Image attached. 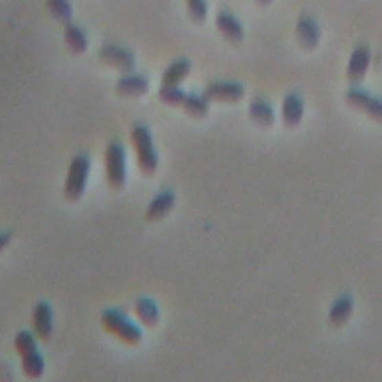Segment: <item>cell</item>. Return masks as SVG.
I'll return each instance as SVG.
<instances>
[{
  "mask_svg": "<svg viewBox=\"0 0 382 382\" xmlns=\"http://www.w3.org/2000/svg\"><path fill=\"white\" fill-rule=\"evenodd\" d=\"M245 90L239 82H211L206 87L203 95L207 100H215V102H239L244 98Z\"/></svg>",
  "mask_w": 382,
  "mask_h": 382,
  "instance_id": "obj_6",
  "label": "cell"
},
{
  "mask_svg": "<svg viewBox=\"0 0 382 382\" xmlns=\"http://www.w3.org/2000/svg\"><path fill=\"white\" fill-rule=\"evenodd\" d=\"M346 100L351 106L364 112L375 121L382 123V99L373 98L368 91L360 89H351L346 93Z\"/></svg>",
  "mask_w": 382,
  "mask_h": 382,
  "instance_id": "obj_5",
  "label": "cell"
},
{
  "mask_svg": "<svg viewBox=\"0 0 382 382\" xmlns=\"http://www.w3.org/2000/svg\"><path fill=\"white\" fill-rule=\"evenodd\" d=\"M188 12L191 20L194 23H203L207 15V3L206 0H187Z\"/></svg>",
  "mask_w": 382,
  "mask_h": 382,
  "instance_id": "obj_25",
  "label": "cell"
},
{
  "mask_svg": "<svg viewBox=\"0 0 382 382\" xmlns=\"http://www.w3.org/2000/svg\"><path fill=\"white\" fill-rule=\"evenodd\" d=\"M115 90L118 94L127 98H139L148 90V81L141 75H127L120 78Z\"/></svg>",
  "mask_w": 382,
  "mask_h": 382,
  "instance_id": "obj_14",
  "label": "cell"
},
{
  "mask_svg": "<svg viewBox=\"0 0 382 382\" xmlns=\"http://www.w3.org/2000/svg\"><path fill=\"white\" fill-rule=\"evenodd\" d=\"M65 42L75 54H82L87 49V36L84 30L72 23H67L65 27Z\"/></svg>",
  "mask_w": 382,
  "mask_h": 382,
  "instance_id": "obj_19",
  "label": "cell"
},
{
  "mask_svg": "<svg viewBox=\"0 0 382 382\" xmlns=\"http://www.w3.org/2000/svg\"><path fill=\"white\" fill-rule=\"evenodd\" d=\"M90 173V160L85 155H76L72 160L71 166H69L67 178L65 182V196L71 202L80 201L82 197L87 179H89Z\"/></svg>",
  "mask_w": 382,
  "mask_h": 382,
  "instance_id": "obj_3",
  "label": "cell"
},
{
  "mask_svg": "<svg viewBox=\"0 0 382 382\" xmlns=\"http://www.w3.org/2000/svg\"><path fill=\"white\" fill-rule=\"evenodd\" d=\"M99 57L103 63L114 66L123 72L133 71V67H135V56L126 48L115 47V45H106L99 51Z\"/></svg>",
  "mask_w": 382,
  "mask_h": 382,
  "instance_id": "obj_7",
  "label": "cell"
},
{
  "mask_svg": "<svg viewBox=\"0 0 382 382\" xmlns=\"http://www.w3.org/2000/svg\"><path fill=\"white\" fill-rule=\"evenodd\" d=\"M102 323L109 333L115 335L118 339L128 345H136L142 339L141 328L135 326L132 321H128L123 314H120L118 311L109 309L103 312Z\"/></svg>",
  "mask_w": 382,
  "mask_h": 382,
  "instance_id": "obj_2",
  "label": "cell"
},
{
  "mask_svg": "<svg viewBox=\"0 0 382 382\" xmlns=\"http://www.w3.org/2000/svg\"><path fill=\"white\" fill-rule=\"evenodd\" d=\"M319 36L321 32L315 20L311 19L308 15L300 16L296 24V38L300 43V47L305 49H314L318 45Z\"/></svg>",
  "mask_w": 382,
  "mask_h": 382,
  "instance_id": "obj_9",
  "label": "cell"
},
{
  "mask_svg": "<svg viewBox=\"0 0 382 382\" xmlns=\"http://www.w3.org/2000/svg\"><path fill=\"white\" fill-rule=\"evenodd\" d=\"M135 312H136V317L141 319V323L145 326L154 327L159 323V318H160L159 308L155 306L154 302L148 299H139L135 305Z\"/></svg>",
  "mask_w": 382,
  "mask_h": 382,
  "instance_id": "obj_18",
  "label": "cell"
},
{
  "mask_svg": "<svg viewBox=\"0 0 382 382\" xmlns=\"http://www.w3.org/2000/svg\"><path fill=\"white\" fill-rule=\"evenodd\" d=\"M173 205H175V196L170 191H163V193L155 196L146 207L145 218L148 221H157L172 210Z\"/></svg>",
  "mask_w": 382,
  "mask_h": 382,
  "instance_id": "obj_15",
  "label": "cell"
},
{
  "mask_svg": "<svg viewBox=\"0 0 382 382\" xmlns=\"http://www.w3.org/2000/svg\"><path fill=\"white\" fill-rule=\"evenodd\" d=\"M216 27L225 39L233 43H238L244 39V27H242L236 16L230 12L223 11L216 15Z\"/></svg>",
  "mask_w": 382,
  "mask_h": 382,
  "instance_id": "obj_12",
  "label": "cell"
},
{
  "mask_svg": "<svg viewBox=\"0 0 382 382\" xmlns=\"http://www.w3.org/2000/svg\"><path fill=\"white\" fill-rule=\"evenodd\" d=\"M190 69H191V65L187 58L177 60L175 63H172L166 71H164L163 78H161V85L178 87L188 76Z\"/></svg>",
  "mask_w": 382,
  "mask_h": 382,
  "instance_id": "obj_16",
  "label": "cell"
},
{
  "mask_svg": "<svg viewBox=\"0 0 382 382\" xmlns=\"http://www.w3.org/2000/svg\"><path fill=\"white\" fill-rule=\"evenodd\" d=\"M249 117L260 126H272L275 121L273 108L263 99H254L249 103Z\"/></svg>",
  "mask_w": 382,
  "mask_h": 382,
  "instance_id": "obj_17",
  "label": "cell"
},
{
  "mask_svg": "<svg viewBox=\"0 0 382 382\" xmlns=\"http://www.w3.org/2000/svg\"><path fill=\"white\" fill-rule=\"evenodd\" d=\"M11 242V234L8 233H0V251H2L8 244Z\"/></svg>",
  "mask_w": 382,
  "mask_h": 382,
  "instance_id": "obj_27",
  "label": "cell"
},
{
  "mask_svg": "<svg viewBox=\"0 0 382 382\" xmlns=\"http://www.w3.org/2000/svg\"><path fill=\"white\" fill-rule=\"evenodd\" d=\"M33 327L34 332L42 341H48L53 333V312L48 303L41 302L33 311Z\"/></svg>",
  "mask_w": 382,
  "mask_h": 382,
  "instance_id": "obj_10",
  "label": "cell"
},
{
  "mask_svg": "<svg viewBox=\"0 0 382 382\" xmlns=\"http://www.w3.org/2000/svg\"><path fill=\"white\" fill-rule=\"evenodd\" d=\"M15 350L21 355L29 354L32 351H36V341L32 333L29 332H21L15 337Z\"/></svg>",
  "mask_w": 382,
  "mask_h": 382,
  "instance_id": "obj_24",
  "label": "cell"
},
{
  "mask_svg": "<svg viewBox=\"0 0 382 382\" xmlns=\"http://www.w3.org/2000/svg\"><path fill=\"white\" fill-rule=\"evenodd\" d=\"M305 114V105L303 99L299 94H289L285 95L282 102V120L286 127H296L300 124V121Z\"/></svg>",
  "mask_w": 382,
  "mask_h": 382,
  "instance_id": "obj_11",
  "label": "cell"
},
{
  "mask_svg": "<svg viewBox=\"0 0 382 382\" xmlns=\"http://www.w3.org/2000/svg\"><path fill=\"white\" fill-rule=\"evenodd\" d=\"M370 49L368 47H357L350 57L348 67H346V76L352 84L361 82L363 78L366 76V72L370 65Z\"/></svg>",
  "mask_w": 382,
  "mask_h": 382,
  "instance_id": "obj_8",
  "label": "cell"
},
{
  "mask_svg": "<svg viewBox=\"0 0 382 382\" xmlns=\"http://www.w3.org/2000/svg\"><path fill=\"white\" fill-rule=\"evenodd\" d=\"M258 2H260V3H262V5H267V3H271V2H272V0H258Z\"/></svg>",
  "mask_w": 382,
  "mask_h": 382,
  "instance_id": "obj_28",
  "label": "cell"
},
{
  "mask_svg": "<svg viewBox=\"0 0 382 382\" xmlns=\"http://www.w3.org/2000/svg\"><path fill=\"white\" fill-rule=\"evenodd\" d=\"M106 163V177L112 188H121L124 186L127 169H126V151L123 145L118 142H112L105 154Z\"/></svg>",
  "mask_w": 382,
  "mask_h": 382,
  "instance_id": "obj_4",
  "label": "cell"
},
{
  "mask_svg": "<svg viewBox=\"0 0 382 382\" xmlns=\"http://www.w3.org/2000/svg\"><path fill=\"white\" fill-rule=\"evenodd\" d=\"M10 379H12L10 368L5 366L3 363H0V381H10Z\"/></svg>",
  "mask_w": 382,
  "mask_h": 382,
  "instance_id": "obj_26",
  "label": "cell"
},
{
  "mask_svg": "<svg viewBox=\"0 0 382 382\" xmlns=\"http://www.w3.org/2000/svg\"><path fill=\"white\" fill-rule=\"evenodd\" d=\"M181 108L186 112H188L190 115H193L196 118H202L207 114V109H210V100H207L205 95L186 94Z\"/></svg>",
  "mask_w": 382,
  "mask_h": 382,
  "instance_id": "obj_21",
  "label": "cell"
},
{
  "mask_svg": "<svg viewBox=\"0 0 382 382\" xmlns=\"http://www.w3.org/2000/svg\"><path fill=\"white\" fill-rule=\"evenodd\" d=\"M354 312V300L350 296H342L337 299L328 312V323L335 328L344 327Z\"/></svg>",
  "mask_w": 382,
  "mask_h": 382,
  "instance_id": "obj_13",
  "label": "cell"
},
{
  "mask_svg": "<svg viewBox=\"0 0 382 382\" xmlns=\"http://www.w3.org/2000/svg\"><path fill=\"white\" fill-rule=\"evenodd\" d=\"M21 366L25 373V377H29L32 379H36L42 377L43 370H45V361H43L42 355L36 351H32L29 354L21 355Z\"/></svg>",
  "mask_w": 382,
  "mask_h": 382,
  "instance_id": "obj_20",
  "label": "cell"
},
{
  "mask_svg": "<svg viewBox=\"0 0 382 382\" xmlns=\"http://www.w3.org/2000/svg\"><path fill=\"white\" fill-rule=\"evenodd\" d=\"M132 142L139 168L145 175H153L159 166V155L153 145V136L148 127L142 124L135 126L132 130Z\"/></svg>",
  "mask_w": 382,
  "mask_h": 382,
  "instance_id": "obj_1",
  "label": "cell"
},
{
  "mask_svg": "<svg viewBox=\"0 0 382 382\" xmlns=\"http://www.w3.org/2000/svg\"><path fill=\"white\" fill-rule=\"evenodd\" d=\"M48 8L51 15L60 23H71L72 20V5L69 0H48Z\"/></svg>",
  "mask_w": 382,
  "mask_h": 382,
  "instance_id": "obj_22",
  "label": "cell"
},
{
  "mask_svg": "<svg viewBox=\"0 0 382 382\" xmlns=\"http://www.w3.org/2000/svg\"><path fill=\"white\" fill-rule=\"evenodd\" d=\"M186 94L187 93L182 91L179 87H169V85H161V89L159 91L160 100L170 106H181L182 102H184Z\"/></svg>",
  "mask_w": 382,
  "mask_h": 382,
  "instance_id": "obj_23",
  "label": "cell"
}]
</instances>
